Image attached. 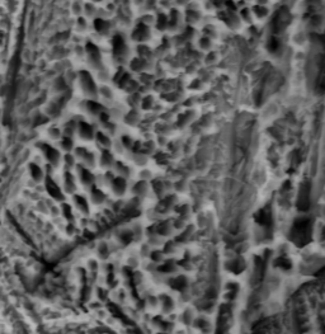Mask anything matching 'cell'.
<instances>
[{"instance_id":"cell-1","label":"cell","mask_w":325,"mask_h":334,"mask_svg":"<svg viewBox=\"0 0 325 334\" xmlns=\"http://www.w3.org/2000/svg\"><path fill=\"white\" fill-rule=\"evenodd\" d=\"M309 184H302L299 194V206L301 210H306L309 207Z\"/></svg>"},{"instance_id":"cell-3","label":"cell","mask_w":325,"mask_h":334,"mask_svg":"<svg viewBox=\"0 0 325 334\" xmlns=\"http://www.w3.org/2000/svg\"><path fill=\"white\" fill-rule=\"evenodd\" d=\"M75 201H76V203H78V206H79L80 210H83L84 212H88V205H87V202H85V199H84L83 197H80V196H76Z\"/></svg>"},{"instance_id":"cell-2","label":"cell","mask_w":325,"mask_h":334,"mask_svg":"<svg viewBox=\"0 0 325 334\" xmlns=\"http://www.w3.org/2000/svg\"><path fill=\"white\" fill-rule=\"evenodd\" d=\"M80 135L84 137V139H90V137H93V131H92V127H90L89 125H85V123H83V125H80Z\"/></svg>"}]
</instances>
